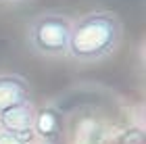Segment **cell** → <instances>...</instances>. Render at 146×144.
Listing matches in <instances>:
<instances>
[{
    "label": "cell",
    "instance_id": "1",
    "mask_svg": "<svg viewBox=\"0 0 146 144\" xmlns=\"http://www.w3.org/2000/svg\"><path fill=\"white\" fill-rule=\"evenodd\" d=\"M123 36V25L113 13H88L71 23L67 56L75 63L92 65L111 56Z\"/></svg>",
    "mask_w": 146,
    "mask_h": 144
},
{
    "label": "cell",
    "instance_id": "2",
    "mask_svg": "<svg viewBox=\"0 0 146 144\" xmlns=\"http://www.w3.org/2000/svg\"><path fill=\"white\" fill-rule=\"evenodd\" d=\"M71 19L63 13L48 11L38 15L27 27V44L40 56L58 58L67 56L71 38Z\"/></svg>",
    "mask_w": 146,
    "mask_h": 144
},
{
    "label": "cell",
    "instance_id": "3",
    "mask_svg": "<svg viewBox=\"0 0 146 144\" xmlns=\"http://www.w3.org/2000/svg\"><path fill=\"white\" fill-rule=\"evenodd\" d=\"M34 117H36V107L29 100L15 104V107L0 113V129L29 140L34 136Z\"/></svg>",
    "mask_w": 146,
    "mask_h": 144
},
{
    "label": "cell",
    "instance_id": "4",
    "mask_svg": "<svg viewBox=\"0 0 146 144\" xmlns=\"http://www.w3.org/2000/svg\"><path fill=\"white\" fill-rule=\"evenodd\" d=\"M34 134L46 144H56L63 136V119L54 107H44L36 111Z\"/></svg>",
    "mask_w": 146,
    "mask_h": 144
},
{
    "label": "cell",
    "instance_id": "5",
    "mask_svg": "<svg viewBox=\"0 0 146 144\" xmlns=\"http://www.w3.org/2000/svg\"><path fill=\"white\" fill-rule=\"evenodd\" d=\"M29 100V86L21 75H0V113Z\"/></svg>",
    "mask_w": 146,
    "mask_h": 144
},
{
    "label": "cell",
    "instance_id": "6",
    "mask_svg": "<svg viewBox=\"0 0 146 144\" xmlns=\"http://www.w3.org/2000/svg\"><path fill=\"white\" fill-rule=\"evenodd\" d=\"M0 144H29V140L21 138V136H15V134H9V132H2L0 129Z\"/></svg>",
    "mask_w": 146,
    "mask_h": 144
},
{
    "label": "cell",
    "instance_id": "7",
    "mask_svg": "<svg viewBox=\"0 0 146 144\" xmlns=\"http://www.w3.org/2000/svg\"><path fill=\"white\" fill-rule=\"evenodd\" d=\"M9 2H15V4H23V2H29V0H9Z\"/></svg>",
    "mask_w": 146,
    "mask_h": 144
}]
</instances>
